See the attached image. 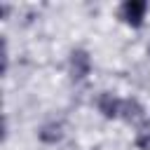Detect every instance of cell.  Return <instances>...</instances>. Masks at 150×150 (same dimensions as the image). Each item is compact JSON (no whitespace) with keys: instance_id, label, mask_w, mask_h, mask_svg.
Returning a JSON list of instances; mask_svg holds the SVG:
<instances>
[{"instance_id":"cell-1","label":"cell","mask_w":150,"mask_h":150,"mask_svg":"<svg viewBox=\"0 0 150 150\" xmlns=\"http://www.w3.org/2000/svg\"><path fill=\"white\" fill-rule=\"evenodd\" d=\"M145 12H148V2L145 0H127L122 7H120V19L134 28H138L145 19Z\"/></svg>"},{"instance_id":"cell-2","label":"cell","mask_w":150,"mask_h":150,"mask_svg":"<svg viewBox=\"0 0 150 150\" xmlns=\"http://www.w3.org/2000/svg\"><path fill=\"white\" fill-rule=\"evenodd\" d=\"M89 68H91V59L84 49H75L70 54V77L73 80H84L89 75Z\"/></svg>"},{"instance_id":"cell-3","label":"cell","mask_w":150,"mask_h":150,"mask_svg":"<svg viewBox=\"0 0 150 150\" xmlns=\"http://www.w3.org/2000/svg\"><path fill=\"white\" fill-rule=\"evenodd\" d=\"M120 115H122V120H127V122H131V124H136V122H141L143 120V105L138 103V101H134V98H127V101H122V108H120Z\"/></svg>"},{"instance_id":"cell-4","label":"cell","mask_w":150,"mask_h":150,"mask_svg":"<svg viewBox=\"0 0 150 150\" xmlns=\"http://www.w3.org/2000/svg\"><path fill=\"white\" fill-rule=\"evenodd\" d=\"M120 108H122V101H120L117 96H112V94H108V91H103V94L98 96V110H101L105 117H117V115H120Z\"/></svg>"},{"instance_id":"cell-5","label":"cell","mask_w":150,"mask_h":150,"mask_svg":"<svg viewBox=\"0 0 150 150\" xmlns=\"http://www.w3.org/2000/svg\"><path fill=\"white\" fill-rule=\"evenodd\" d=\"M38 136L42 143H59L63 138V124L61 122H47V124H42Z\"/></svg>"},{"instance_id":"cell-6","label":"cell","mask_w":150,"mask_h":150,"mask_svg":"<svg viewBox=\"0 0 150 150\" xmlns=\"http://www.w3.org/2000/svg\"><path fill=\"white\" fill-rule=\"evenodd\" d=\"M136 145H138V150H150V127H145V129L138 131Z\"/></svg>"},{"instance_id":"cell-7","label":"cell","mask_w":150,"mask_h":150,"mask_svg":"<svg viewBox=\"0 0 150 150\" xmlns=\"http://www.w3.org/2000/svg\"><path fill=\"white\" fill-rule=\"evenodd\" d=\"M148 56H150V45H148Z\"/></svg>"}]
</instances>
